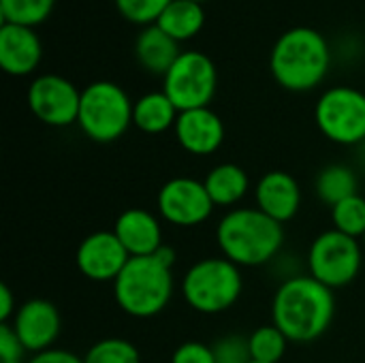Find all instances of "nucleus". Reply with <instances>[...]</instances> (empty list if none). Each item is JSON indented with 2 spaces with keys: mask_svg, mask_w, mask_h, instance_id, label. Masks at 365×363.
I'll use <instances>...</instances> for the list:
<instances>
[{
  "mask_svg": "<svg viewBox=\"0 0 365 363\" xmlns=\"http://www.w3.org/2000/svg\"><path fill=\"white\" fill-rule=\"evenodd\" d=\"M336 317V295L308 272L282 280L272 297V323L291 344H310L325 336Z\"/></svg>",
  "mask_w": 365,
  "mask_h": 363,
  "instance_id": "f257e3e1",
  "label": "nucleus"
},
{
  "mask_svg": "<svg viewBox=\"0 0 365 363\" xmlns=\"http://www.w3.org/2000/svg\"><path fill=\"white\" fill-rule=\"evenodd\" d=\"M284 225L259 208H233L216 225V244L237 267H263L278 259L284 246Z\"/></svg>",
  "mask_w": 365,
  "mask_h": 363,
  "instance_id": "f03ea898",
  "label": "nucleus"
},
{
  "mask_svg": "<svg viewBox=\"0 0 365 363\" xmlns=\"http://www.w3.org/2000/svg\"><path fill=\"white\" fill-rule=\"evenodd\" d=\"M331 51L327 39L314 28H291L284 32L269 58L274 79L289 92H310L329 73Z\"/></svg>",
  "mask_w": 365,
  "mask_h": 363,
  "instance_id": "7ed1b4c3",
  "label": "nucleus"
},
{
  "mask_svg": "<svg viewBox=\"0 0 365 363\" xmlns=\"http://www.w3.org/2000/svg\"><path fill=\"white\" fill-rule=\"evenodd\" d=\"M175 295L173 265L158 255L130 257L122 274L113 282V300L118 308L133 319L145 321L158 317Z\"/></svg>",
  "mask_w": 365,
  "mask_h": 363,
  "instance_id": "20e7f679",
  "label": "nucleus"
},
{
  "mask_svg": "<svg viewBox=\"0 0 365 363\" xmlns=\"http://www.w3.org/2000/svg\"><path fill=\"white\" fill-rule=\"evenodd\" d=\"M244 291L242 267L220 257L195 261L182 276L180 293L186 306L199 315L216 317L231 310Z\"/></svg>",
  "mask_w": 365,
  "mask_h": 363,
  "instance_id": "39448f33",
  "label": "nucleus"
},
{
  "mask_svg": "<svg viewBox=\"0 0 365 363\" xmlns=\"http://www.w3.org/2000/svg\"><path fill=\"white\" fill-rule=\"evenodd\" d=\"M133 101L113 81H94L81 90L77 126L96 143L118 141L133 124Z\"/></svg>",
  "mask_w": 365,
  "mask_h": 363,
  "instance_id": "423d86ee",
  "label": "nucleus"
},
{
  "mask_svg": "<svg viewBox=\"0 0 365 363\" xmlns=\"http://www.w3.org/2000/svg\"><path fill=\"white\" fill-rule=\"evenodd\" d=\"M364 259L361 240L349 237L336 229H327L312 240L306 267L314 280L336 291L357 280L364 267Z\"/></svg>",
  "mask_w": 365,
  "mask_h": 363,
  "instance_id": "0eeeda50",
  "label": "nucleus"
},
{
  "mask_svg": "<svg viewBox=\"0 0 365 363\" xmlns=\"http://www.w3.org/2000/svg\"><path fill=\"white\" fill-rule=\"evenodd\" d=\"M314 122L325 139L338 145H361L365 141V94L349 86L325 90L317 101Z\"/></svg>",
  "mask_w": 365,
  "mask_h": 363,
  "instance_id": "6e6552de",
  "label": "nucleus"
},
{
  "mask_svg": "<svg viewBox=\"0 0 365 363\" xmlns=\"http://www.w3.org/2000/svg\"><path fill=\"white\" fill-rule=\"evenodd\" d=\"M218 86V71L210 56L182 51L163 77V92L180 111L210 107Z\"/></svg>",
  "mask_w": 365,
  "mask_h": 363,
  "instance_id": "1a4fd4ad",
  "label": "nucleus"
},
{
  "mask_svg": "<svg viewBox=\"0 0 365 363\" xmlns=\"http://www.w3.org/2000/svg\"><path fill=\"white\" fill-rule=\"evenodd\" d=\"M216 205L212 203L203 180L195 178H171L156 195V212L167 225L190 229L207 223Z\"/></svg>",
  "mask_w": 365,
  "mask_h": 363,
  "instance_id": "9d476101",
  "label": "nucleus"
},
{
  "mask_svg": "<svg viewBox=\"0 0 365 363\" xmlns=\"http://www.w3.org/2000/svg\"><path fill=\"white\" fill-rule=\"evenodd\" d=\"M26 103L38 122L53 128H64L77 124L81 90H77L66 77L47 73L30 81Z\"/></svg>",
  "mask_w": 365,
  "mask_h": 363,
  "instance_id": "9b49d317",
  "label": "nucleus"
},
{
  "mask_svg": "<svg viewBox=\"0 0 365 363\" xmlns=\"http://www.w3.org/2000/svg\"><path fill=\"white\" fill-rule=\"evenodd\" d=\"M130 255L113 231H94L86 235L75 250L77 272L92 282H115Z\"/></svg>",
  "mask_w": 365,
  "mask_h": 363,
  "instance_id": "f8f14e48",
  "label": "nucleus"
},
{
  "mask_svg": "<svg viewBox=\"0 0 365 363\" xmlns=\"http://www.w3.org/2000/svg\"><path fill=\"white\" fill-rule=\"evenodd\" d=\"M9 325L26 349V353L36 355L47 349H53L62 332V317L49 300L32 297L19 304Z\"/></svg>",
  "mask_w": 365,
  "mask_h": 363,
  "instance_id": "ddd939ff",
  "label": "nucleus"
},
{
  "mask_svg": "<svg viewBox=\"0 0 365 363\" xmlns=\"http://www.w3.org/2000/svg\"><path fill=\"white\" fill-rule=\"evenodd\" d=\"M175 141L192 156H210L220 150L225 141V122L210 107L180 111L173 126Z\"/></svg>",
  "mask_w": 365,
  "mask_h": 363,
  "instance_id": "4468645a",
  "label": "nucleus"
},
{
  "mask_svg": "<svg viewBox=\"0 0 365 363\" xmlns=\"http://www.w3.org/2000/svg\"><path fill=\"white\" fill-rule=\"evenodd\" d=\"M302 186L299 182L280 169L267 171L255 186V208L274 218L280 225L291 223L302 210Z\"/></svg>",
  "mask_w": 365,
  "mask_h": 363,
  "instance_id": "2eb2a0df",
  "label": "nucleus"
},
{
  "mask_svg": "<svg viewBox=\"0 0 365 363\" xmlns=\"http://www.w3.org/2000/svg\"><path fill=\"white\" fill-rule=\"evenodd\" d=\"M111 231L130 257H152L165 246L160 216L143 208L124 210L115 218Z\"/></svg>",
  "mask_w": 365,
  "mask_h": 363,
  "instance_id": "dca6fc26",
  "label": "nucleus"
},
{
  "mask_svg": "<svg viewBox=\"0 0 365 363\" xmlns=\"http://www.w3.org/2000/svg\"><path fill=\"white\" fill-rule=\"evenodd\" d=\"M43 58V45L34 28L2 24L0 26V66L13 77H26L36 71Z\"/></svg>",
  "mask_w": 365,
  "mask_h": 363,
  "instance_id": "f3484780",
  "label": "nucleus"
},
{
  "mask_svg": "<svg viewBox=\"0 0 365 363\" xmlns=\"http://www.w3.org/2000/svg\"><path fill=\"white\" fill-rule=\"evenodd\" d=\"M180 43L171 39L156 24L145 26L135 39V56L139 64L152 75H167L173 62L180 58Z\"/></svg>",
  "mask_w": 365,
  "mask_h": 363,
  "instance_id": "a211bd4d",
  "label": "nucleus"
},
{
  "mask_svg": "<svg viewBox=\"0 0 365 363\" xmlns=\"http://www.w3.org/2000/svg\"><path fill=\"white\" fill-rule=\"evenodd\" d=\"M205 190L216 208H225L227 212L240 205L250 190L248 173L235 163H220L212 167L203 178Z\"/></svg>",
  "mask_w": 365,
  "mask_h": 363,
  "instance_id": "6ab92c4d",
  "label": "nucleus"
},
{
  "mask_svg": "<svg viewBox=\"0 0 365 363\" xmlns=\"http://www.w3.org/2000/svg\"><path fill=\"white\" fill-rule=\"evenodd\" d=\"M178 116L180 109L163 90L148 92L133 105V124L145 135H163L171 131L178 122Z\"/></svg>",
  "mask_w": 365,
  "mask_h": 363,
  "instance_id": "aec40b11",
  "label": "nucleus"
},
{
  "mask_svg": "<svg viewBox=\"0 0 365 363\" xmlns=\"http://www.w3.org/2000/svg\"><path fill=\"white\" fill-rule=\"evenodd\" d=\"M314 193L321 203L334 208L336 203L359 195V175L353 167L344 163L327 165L314 178Z\"/></svg>",
  "mask_w": 365,
  "mask_h": 363,
  "instance_id": "412c9836",
  "label": "nucleus"
},
{
  "mask_svg": "<svg viewBox=\"0 0 365 363\" xmlns=\"http://www.w3.org/2000/svg\"><path fill=\"white\" fill-rule=\"evenodd\" d=\"M156 26L165 30L178 43L197 36L205 26V11L201 4L190 0H171L158 17Z\"/></svg>",
  "mask_w": 365,
  "mask_h": 363,
  "instance_id": "4be33fe9",
  "label": "nucleus"
},
{
  "mask_svg": "<svg viewBox=\"0 0 365 363\" xmlns=\"http://www.w3.org/2000/svg\"><path fill=\"white\" fill-rule=\"evenodd\" d=\"M289 344H291L289 338L274 323L261 325L248 336V347H250L252 362L280 363L287 355Z\"/></svg>",
  "mask_w": 365,
  "mask_h": 363,
  "instance_id": "5701e85b",
  "label": "nucleus"
},
{
  "mask_svg": "<svg viewBox=\"0 0 365 363\" xmlns=\"http://www.w3.org/2000/svg\"><path fill=\"white\" fill-rule=\"evenodd\" d=\"M53 4L56 0H0V17L2 24L34 28L51 15Z\"/></svg>",
  "mask_w": 365,
  "mask_h": 363,
  "instance_id": "b1692460",
  "label": "nucleus"
},
{
  "mask_svg": "<svg viewBox=\"0 0 365 363\" xmlns=\"http://www.w3.org/2000/svg\"><path fill=\"white\" fill-rule=\"evenodd\" d=\"M331 229L361 240L365 235V197L353 195L331 208Z\"/></svg>",
  "mask_w": 365,
  "mask_h": 363,
  "instance_id": "393cba45",
  "label": "nucleus"
},
{
  "mask_svg": "<svg viewBox=\"0 0 365 363\" xmlns=\"http://www.w3.org/2000/svg\"><path fill=\"white\" fill-rule=\"evenodd\" d=\"M83 363H141V353L130 340L103 338L86 351Z\"/></svg>",
  "mask_w": 365,
  "mask_h": 363,
  "instance_id": "a878e982",
  "label": "nucleus"
},
{
  "mask_svg": "<svg viewBox=\"0 0 365 363\" xmlns=\"http://www.w3.org/2000/svg\"><path fill=\"white\" fill-rule=\"evenodd\" d=\"M171 0H115V6L122 17L139 26H152L158 21L163 11Z\"/></svg>",
  "mask_w": 365,
  "mask_h": 363,
  "instance_id": "bb28decb",
  "label": "nucleus"
},
{
  "mask_svg": "<svg viewBox=\"0 0 365 363\" xmlns=\"http://www.w3.org/2000/svg\"><path fill=\"white\" fill-rule=\"evenodd\" d=\"M214 357L216 363H250V347H248V336H240V334H229L218 338L214 344Z\"/></svg>",
  "mask_w": 365,
  "mask_h": 363,
  "instance_id": "cd10ccee",
  "label": "nucleus"
},
{
  "mask_svg": "<svg viewBox=\"0 0 365 363\" xmlns=\"http://www.w3.org/2000/svg\"><path fill=\"white\" fill-rule=\"evenodd\" d=\"M169 363H216V357L210 344L199 340H186L171 353Z\"/></svg>",
  "mask_w": 365,
  "mask_h": 363,
  "instance_id": "c85d7f7f",
  "label": "nucleus"
},
{
  "mask_svg": "<svg viewBox=\"0 0 365 363\" xmlns=\"http://www.w3.org/2000/svg\"><path fill=\"white\" fill-rule=\"evenodd\" d=\"M26 349L17 340L9 323H0V363H26Z\"/></svg>",
  "mask_w": 365,
  "mask_h": 363,
  "instance_id": "c756f323",
  "label": "nucleus"
},
{
  "mask_svg": "<svg viewBox=\"0 0 365 363\" xmlns=\"http://www.w3.org/2000/svg\"><path fill=\"white\" fill-rule=\"evenodd\" d=\"M26 363H83V357L75 355L73 351L53 347V349H47L43 353L28 355V362Z\"/></svg>",
  "mask_w": 365,
  "mask_h": 363,
  "instance_id": "7c9ffc66",
  "label": "nucleus"
},
{
  "mask_svg": "<svg viewBox=\"0 0 365 363\" xmlns=\"http://www.w3.org/2000/svg\"><path fill=\"white\" fill-rule=\"evenodd\" d=\"M15 295L9 289V285H0V323H11L15 312H17Z\"/></svg>",
  "mask_w": 365,
  "mask_h": 363,
  "instance_id": "2f4dec72",
  "label": "nucleus"
},
{
  "mask_svg": "<svg viewBox=\"0 0 365 363\" xmlns=\"http://www.w3.org/2000/svg\"><path fill=\"white\" fill-rule=\"evenodd\" d=\"M357 150H359V160H361V167L365 169V141L361 145H357Z\"/></svg>",
  "mask_w": 365,
  "mask_h": 363,
  "instance_id": "473e14b6",
  "label": "nucleus"
},
{
  "mask_svg": "<svg viewBox=\"0 0 365 363\" xmlns=\"http://www.w3.org/2000/svg\"><path fill=\"white\" fill-rule=\"evenodd\" d=\"M190 2H197V4H203L205 0H190Z\"/></svg>",
  "mask_w": 365,
  "mask_h": 363,
  "instance_id": "72a5a7b5",
  "label": "nucleus"
},
{
  "mask_svg": "<svg viewBox=\"0 0 365 363\" xmlns=\"http://www.w3.org/2000/svg\"><path fill=\"white\" fill-rule=\"evenodd\" d=\"M361 246H364V250H365V235L361 237Z\"/></svg>",
  "mask_w": 365,
  "mask_h": 363,
  "instance_id": "f704fd0d",
  "label": "nucleus"
},
{
  "mask_svg": "<svg viewBox=\"0 0 365 363\" xmlns=\"http://www.w3.org/2000/svg\"><path fill=\"white\" fill-rule=\"evenodd\" d=\"M250 363H263V362H250Z\"/></svg>",
  "mask_w": 365,
  "mask_h": 363,
  "instance_id": "c9c22d12",
  "label": "nucleus"
}]
</instances>
